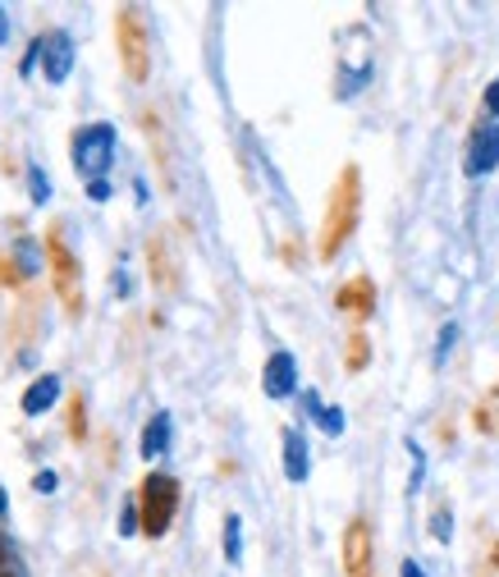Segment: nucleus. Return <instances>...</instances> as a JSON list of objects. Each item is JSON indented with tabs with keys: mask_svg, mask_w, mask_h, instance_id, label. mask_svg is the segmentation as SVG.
<instances>
[{
	"mask_svg": "<svg viewBox=\"0 0 499 577\" xmlns=\"http://www.w3.org/2000/svg\"><path fill=\"white\" fill-rule=\"evenodd\" d=\"M334 307H339V312H349L353 321H366V317L376 312V284L366 280V275H353V280L334 294Z\"/></svg>",
	"mask_w": 499,
	"mask_h": 577,
	"instance_id": "11",
	"label": "nucleus"
},
{
	"mask_svg": "<svg viewBox=\"0 0 499 577\" xmlns=\"http://www.w3.org/2000/svg\"><path fill=\"white\" fill-rule=\"evenodd\" d=\"M42 60V73H46V83H65L69 78V69H73V37L65 33V29H56V33H42V37H33V46H29V56H23V73H33V65Z\"/></svg>",
	"mask_w": 499,
	"mask_h": 577,
	"instance_id": "6",
	"label": "nucleus"
},
{
	"mask_svg": "<svg viewBox=\"0 0 499 577\" xmlns=\"http://www.w3.org/2000/svg\"><path fill=\"white\" fill-rule=\"evenodd\" d=\"M307 408L317 412V422H321V431H326V435H339V431H344V412H339V408H321V399H317V395H307Z\"/></svg>",
	"mask_w": 499,
	"mask_h": 577,
	"instance_id": "18",
	"label": "nucleus"
},
{
	"mask_svg": "<svg viewBox=\"0 0 499 577\" xmlns=\"http://www.w3.org/2000/svg\"><path fill=\"white\" fill-rule=\"evenodd\" d=\"M46 257H50V280H56V294L65 303L69 317H83V267L73 261V252L65 248L60 229L46 234Z\"/></svg>",
	"mask_w": 499,
	"mask_h": 577,
	"instance_id": "5",
	"label": "nucleus"
},
{
	"mask_svg": "<svg viewBox=\"0 0 499 577\" xmlns=\"http://www.w3.org/2000/svg\"><path fill=\"white\" fill-rule=\"evenodd\" d=\"M23 275H37V239H19L0 261V284H19Z\"/></svg>",
	"mask_w": 499,
	"mask_h": 577,
	"instance_id": "13",
	"label": "nucleus"
},
{
	"mask_svg": "<svg viewBox=\"0 0 499 577\" xmlns=\"http://www.w3.org/2000/svg\"><path fill=\"white\" fill-rule=\"evenodd\" d=\"M56 399H60V376H37L29 389H23V412L37 417V412H46Z\"/></svg>",
	"mask_w": 499,
	"mask_h": 577,
	"instance_id": "14",
	"label": "nucleus"
},
{
	"mask_svg": "<svg viewBox=\"0 0 499 577\" xmlns=\"http://www.w3.org/2000/svg\"><path fill=\"white\" fill-rule=\"evenodd\" d=\"M33 486H37V490H56V472H37Z\"/></svg>",
	"mask_w": 499,
	"mask_h": 577,
	"instance_id": "26",
	"label": "nucleus"
},
{
	"mask_svg": "<svg viewBox=\"0 0 499 577\" xmlns=\"http://www.w3.org/2000/svg\"><path fill=\"white\" fill-rule=\"evenodd\" d=\"M179 513V482L170 472H147L138 486V518H143V536H166L170 522Z\"/></svg>",
	"mask_w": 499,
	"mask_h": 577,
	"instance_id": "2",
	"label": "nucleus"
},
{
	"mask_svg": "<svg viewBox=\"0 0 499 577\" xmlns=\"http://www.w3.org/2000/svg\"><path fill=\"white\" fill-rule=\"evenodd\" d=\"M431 536H435V541H450V505H435V513H431Z\"/></svg>",
	"mask_w": 499,
	"mask_h": 577,
	"instance_id": "21",
	"label": "nucleus"
},
{
	"mask_svg": "<svg viewBox=\"0 0 499 577\" xmlns=\"http://www.w3.org/2000/svg\"><path fill=\"white\" fill-rule=\"evenodd\" d=\"M69 435H73V440H83V435H88V422H83V399H73V404H69Z\"/></svg>",
	"mask_w": 499,
	"mask_h": 577,
	"instance_id": "23",
	"label": "nucleus"
},
{
	"mask_svg": "<svg viewBox=\"0 0 499 577\" xmlns=\"http://www.w3.org/2000/svg\"><path fill=\"white\" fill-rule=\"evenodd\" d=\"M29 193H33V202H37V206L50 197V179H46L42 170H29Z\"/></svg>",
	"mask_w": 499,
	"mask_h": 577,
	"instance_id": "22",
	"label": "nucleus"
},
{
	"mask_svg": "<svg viewBox=\"0 0 499 577\" xmlns=\"http://www.w3.org/2000/svg\"><path fill=\"white\" fill-rule=\"evenodd\" d=\"M115 46H120V60H124V73L134 83H147L151 73V42H147V23L134 5L115 10Z\"/></svg>",
	"mask_w": 499,
	"mask_h": 577,
	"instance_id": "4",
	"label": "nucleus"
},
{
	"mask_svg": "<svg viewBox=\"0 0 499 577\" xmlns=\"http://www.w3.org/2000/svg\"><path fill=\"white\" fill-rule=\"evenodd\" d=\"M0 518H5V490H0Z\"/></svg>",
	"mask_w": 499,
	"mask_h": 577,
	"instance_id": "29",
	"label": "nucleus"
},
{
	"mask_svg": "<svg viewBox=\"0 0 499 577\" xmlns=\"http://www.w3.org/2000/svg\"><path fill=\"white\" fill-rule=\"evenodd\" d=\"M88 197H92V202H106V197H111V183H106V179H92V183H88Z\"/></svg>",
	"mask_w": 499,
	"mask_h": 577,
	"instance_id": "25",
	"label": "nucleus"
},
{
	"mask_svg": "<svg viewBox=\"0 0 499 577\" xmlns=\"http://www.w3.org/2000/svg\"><path fill=\"white\" fill-rule=\"evenodd\" d=\"M166 450H170V412H156L151 422L143 427V459L151 463V459H166Z\"/></svg>",
	"mask_w": 499,
	"mask_h": 577,
	"instance_id": "15",
	"label": "nucleus"
},
{
	"mask_svg": "<svg viewBox=\"0 0 499 577\" xmlns=\"http://www.w3.org/2000/svg\"><path fill=\"white\" fill-rule=\"evenodd\" d=\"M499 166V124L495 120H477L467 143V174H490Z\"/></svg>",
	"mask_w": 499,
	"mask_h": 577,
	"instance_id": "8",
	"label": "nucleus"
},
{
	"mask_svg": "<svg viewBox=\"0 0 499 577\" xmlns=\"http://www.w3.org/2000/svg\"><path fill=\"white\" fill-rule=\"evenodd\" d=\"M284 477L307 482V440H303V431H284Z\"/></svg>",
	"mask_w": 499,
	"mask_h": 577,
	"instance_id": "16",
	"label": "nucleus"
},
{
	"mask_svg": "<svg viewBox=\"0 0 499 577\" xmlns=\"http://www.w3.org/2000/svg\"><path fill=\"white\" fill-rule=\"evenodd\" d=\"M366 577H376V573H366Z\"/></svg>",
	"mask_w": 499,
	"mask_h": 577,
	"instance_id": "30",
	"label": "nucleus"
},
{
	"mask_svg": "<svg viewBox=\"0 0 499 577\" xmlns=\"http://www.w3.org/2000/svg\"><path fill=\"white\" fill-rule=\"evenodd\" d=\"M344 573L349 577L376 573V541H372V522L366 518H353L344 528Z\"/></svg>",
	"mask_w": 499,
	"mask_h": 577,
	"instance_id": "7",
	"label": "nucleus"
},
{
	"mask_svg": "<svg viewBox=\"0 0 499 577\" xmlns=\"http://www.w3.org/2000/svg\"><path fill=\"white\" fill-rule=\"evenodd\" d=\"M5 37H10V19H5V10H0V46H5Z\"/></svg>",
	"mask_w": 499,
	"mask_h": 577,
	"instance_id": "28",
	"label": "nucleus"
},
{
	"mask_svg": "<svg viewBox=\"0 0 499 577\" xmlns=\"http://www.w3.org/2000/svg\"><path fill=\"white\" fill-rule=\"evenodd\" d=\"M261 385H266V395H271V399H288V395H294V385H298V362H294V353L275 349V353L266 358Z\"/></svg>",
	"mask_w": 499,
	"mask_h": 577,
	"instance_id": "10",
	"label": "nucleus"
},
{
	"mask_svg": "<svg viewBox=\"0 0 499 577\" xmlns=\"http://www.w3.org/2000/svg\"><path fill=\"white\" fill-rule=\"evenodd\" d=\"M358 216H362V174L358 166H344L330 189V202H326V220H321V234H317V257L321 261H334L344 252V244L358 234Z\"/></svg>",
	"mask_w": 499,
	"mask_h": 577,
	"instance_id": "1",
	"label": "nucleus"
},
{
	"mask_svg": "<svg viewBox=\"0 0 499 577\" xmlns=\"http://www.w3.org/2000/svg\"><path fill=\"white\" fill-rule=\"evenodd\" d=\"M69 156H73V170L83 174L88 183H92V179H101V174L111 170V161H115V124L97 120V124L73 128V138H69Z\"/></svg>",
	"mask_w": 499,
	"mask_h": 577,
	"instance_id": "3",
	"label": "nucleus"
},
{
	"mask_svg": "<svg viewBox=\"0 0 499 577\" xmlns=\"http://www.w3.org/2000/svg\"><path fill=\"white\" fill-rule=\"evenodd\" d=\"M486 111H490V120L499 124V78H495V83L486 88Z\"/></svg>",
	"mask_w": 499,
	"mask_h": 577,
	"instance_id": "24",
	"label": "nucleus"
},
{
	"mask_svg": "<svg viewBox=\"0 0 499 577\" xmlns=\"http://www.w3.org/2000/svg\"><path fill=\"white\" fill-rule=\"evenodd\" d=\"M404 577H427V568L417 564V559H404Z\"/></svg>",
	"mask_w": 499,
	"mask_h": 577,
	"instance_id": "27",
	"label": "nucleus"
},
{
	"mask_svg": "<svg viewBox=\"0 0 499 577\" xmlns=\"http://www.w3.org/2000/svg\"><path fill=\"white\" fill-rule=\"evenodd\" d=\"M143 128H147V143L156 151V170H161L166 189H174V156H170V138H166V124L156 111H143Z\"/></svg>",
	"mask_w": 499,
	"mask_h": 577,
	"instance_id": "12",
	"label": "nucleus"
},
{
	"mask_svg": "<svg viewBox=\"0 0 499 577\" xmlns=\"http://www.w3.org/2000/svg\"><path fill=\"white\" fill-rule=\"evenodd\" d=\"M472 422H477L481 435H499V385L477 404V417H472Z\"/></svg>",
	"mask_w": 499,
	"mask_h": 577,
	"instance_id": "17",
	"label": "nucleus"
},
{
	"mask_svg": "<svg viewBox=\"0 0 499 577\" xmlns=\"http://www.w3.org/2000/svg\"><path fill=\"white\" fill-rule=\"evenodd\" d=\"M225 555L239 564V555H243V536H239V513H229L225 518Z\"/></svg>",
	"mask_w": 499,
	"mask_h": 577,
	"instance_id": "19",
	"label": "nucleus"
},
{
	"mask_svg": "<svg viewBox=\"0 0 499 577\" xmlns=\"http://www.w3.org/2000/svg\"><path fill=\"white\" fill-rule=\"evenodd\" d=\"M147 271H151V284L161 288V294H174L179 288V261L170 248V234H151L147 239Z\"/></svg>",
	"mask_w": 499,
	"mask_h": 577,
	"instance_id": "9",
	"label": "nucleus"
},
{
	"mask_svg": "<svg viewBox=\"0 0 499 577\" xmlns=\"http://www.w3.org/2000/svg\"><path fill=\"white\" fill-rule=\"evenodd\" d=\"M344 366H349V372H362V366H366V335H362V330L349 335V358H344Z\"/></svg>",
	"mask_w": 499,
	"mask_h": 577,
	"instance_id": "20",
	"label": "nucleus"
}]
</instances>
